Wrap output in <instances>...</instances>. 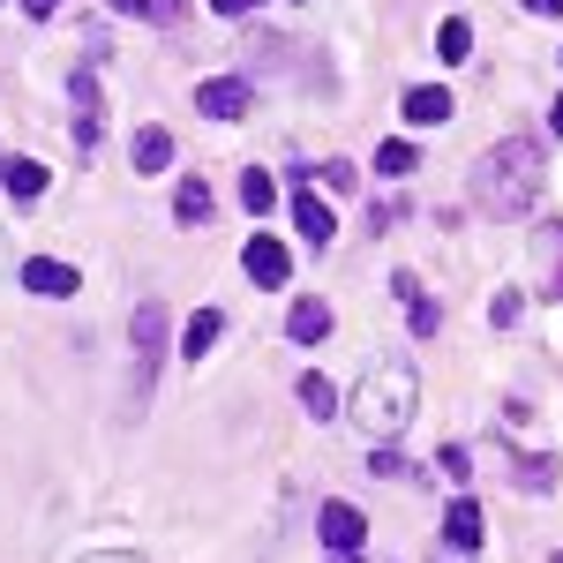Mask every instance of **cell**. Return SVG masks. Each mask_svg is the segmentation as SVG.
I'll return each instance as SVG.
<instances>
[{
	"instance_id": "26",
	"label": "cell",
	"mask_w": 563,
	"mask_h": 563,
	"mask_svg": "<svg viewBox=\"0 0 563 563\" xmlns=\"http://www.w3.org/2000/svg\"><path fill=\"white\" fill-rule=\"evenodd\" d=\"M376 481H413V466H406L398 451H376Z\"/></svg>"
},
{
	"instance_id": "6",
	"label": "cell",
	"mask_w": 563,
	"mask_h": 563,
	"mask_svg": "<svg viewBox=\"0 0 563 563\" xmlns=\"http://www.w3.org/2000/svg\"><path fill=\"white\" fill-rule=\"evenodd\" d=\"M390 294L406 301V316H413V331H421V339H435V331H443V308L421 294V278H413V271H398V278H390Z\"/></svg>"
},
{
	"instance_id": "29",
	"label": "cell",
	"mask_w": 563,
	"mask_h": 563,
	"mask_svg": "<svg viewBox=\"0 0 563 563\" xmlns=\"http://www.w3.org/2000/svg\"><path fill=\"white\" fill-rule=\"evenodd\" d=\"M526 8H533V15H563V0H526Z\"/></svg>"
},
{
	"instance_id": "5",
	"label": "cell",
	"mask_w": 563,
	"mask_h": 563,
	"mask_svg": "<svg viewBox=\"0 0 563 563\" xmlns=\"http://www.w3.org/2000/svg\"><path fill=\"white\" fill-rule=\"evenodd\" d=\"M15 278H23L31 294H53V301H68V294L84 286V278H76L68 263H53V256H31V263H15Z\"/></svg>"
},
{
	"instance_id": "2",
	"label": "cell",
	"mask_w": 563,
	"mask_h": 563,
	"mask_svg": "<svg viewBox=\"0 0 563 563\" xmlns=\"http://www.w3.org/2000/svg\"><path fill=\"white\" fill-rule=\"evenodd\" d=\"M413 406H421V384H413L406 361H376V368L361 376V390H353V421L368 435H398L413 421Z\"/></svg>"
},
{
	"instance_id": "23",
	"label": "cell",
	"mask_w": 563,
	"mask_h": 563,
	"mask_svg": "<svg viewBox=\"0 0 563 563\" xmlns=\"http://www.w3.org/2000/svg\"><path fill=\"white\" fill-rule=\"evenodd\" d=\"M526 316V294L519 286H511V294H496V301H488V323H496V331H511V323H519Z\"/></svg>"
},
{
	"instance_id": "10",
	"label": "cell",
	"mask_w": 563,
	"mask_h": 563,
	"mask_svg": "<svg viewBox=\"0 0 563 563\" xmlns=\"http://www.w3.org/2000/svg\"><path fill=\"white\" fill-rule=\"evenodd\" d=\"M45 180H53V174H45L38 158H0V188H8L15 203H38V196H45Z\"/></svg>"
},
{
	"instance_id": "9",
	"label": "cell",
	"mask_w": 563,
	"mask_h": 563,
	"mask_svg": "<svg viewBox=\"0 0 563 563\" xmlns=\"http://www.w3.org/2000/svg\"><path fill=\"white\" fill-rule=\"evenodd\" d=\"M294 225H301V241H316V249H331V241H339V225H331V203H323L316 188H301V196H294Z\"/></svg>"
},
{
	"instance_id": "24",
	"label": "cell",
	"mask_w": 563,
	"mask_h": 563,
	"mask_svg": "<svg viewBox=\"0 0 563 563\" xmlns=\"http://www.w3.org/2000/svg\"><path fill=\"white\" fill-rule=\"evenodd\" d=\"M308 180H316V188H331V196H353V188H361V180H353V166H346V158H331L323 174H308Z\"/></svg>"
},
{
	"instance_id": "35",
	"label": "cell",
	"mask_w": 563,
	"mask_h": 563,
	"mask_svg": "<svg viewBox=\"0 0 563 563\" xmlns=\"http://www.w3.org/2000/svg\"><path fill=\"white\" fill-rule=\"evenodd\" d=\"M556 563H563V556H556Z\"/></svg>"
},
{
	"instance_id": "34",
	"label": "cell",
	"mask_w": 563,
	"mask_h": 563,
	"mask_svg": "<svg viewBox=\"0 0 563 563\" xmlns=\"http://www.w3.org/2000/svg\"><path fill=\"white\" fill-rule=\"evenodd\" d=\"M549 129H556V135H563V98H556V113H549Z\"/></svg>"
},
{
	"instance_id": "30",
	"label": "cell",
	"mask_w": 563,
	"mask_h": 563,
	"mask_svg": "<svg viewBox=\"0 0 563 563\" xmlns=\"http://www.w3.org/2000/svg\"><path fill=\"white\" fill-rule=\"evenodd\" d=\"M0 271H15V249H8V225H0Z\"/></svg>"
},
{
	"instance_id": "12",
	"label": "cell",
	"mask_w": 563,
	"mask_h": 563,
	"mask_svg": "<svg viewBox=\"0 0 563 563\" xmlns=\"http://www.w3.org/2000/svg\"><path fill=\"white\" fill-rule=\"evenodd\" d=\"M129 331H135V353H143V376H151V368H158V346H166V308H158V301H143Z\"/></svg>"
},
{
	"instance_id": "25",
	"label": "cell",
	"mask_w": 563,
	"mask_h": 563,
	"mask_svg": "<svg viewBox=\"0 0 563 563\" xmlns=\"http://www.w3.org/2000/svg\"><path fill=\"white\" fill-rule=\"evenodd\" d=\"M98 135H106V113H76V143L98 151Z\"/></svg>"
},
{
	"instance_id": "4",
	"label": "cell",
	"mask_w": 563,
	"mask_h": 563,
	"mask_svg": "<svg viewBox=\"0 0 563 563\" xmlns=\"http://www.w3.org/2000/svg\"><path fill=\"white\" fill-rule=\"evenodd\" d=\"M241 263H249V278H256V286H286V278H294V249H286V241H271V233H256Z\"/></svg>"
},
{
	"instance_id": "32",
	"label": "cell",
	"mask_w": 563,
	"mask_h": 563,
	"mask_svg": "<svg viewBox=\"0 0 563 563\" xmlns=\"http://www.w3.org/2000/svg\"><path fill=\"white\" fill-rule=\"evenodd\" d=\"M556 241H563V233H556ZM549 294H556V301H563V256H556V286H549Z\"/></svg>"
},
{
	"instance_id": "11",
	"label": "cell",
	"mask_w": 563,
	"mask_h": 563,
	"mask_svg": "<svg viewBox=\"0 0 563 563\" xmlns=\"http://www.w3.org/2000/svg\"><path fill=\"white\" fill-rule=\"evenodd\" d=\"M323 541H331V549H361V541H368V519H361V511H353V504H323Z\"/></svg>"
},
{
	"instance_id": "18",
	"label": "cell",
	"mask_w": 563,
	"mask_h": 563,
	"mask_svg": "<svg viewBox=\"0 0 563 563\" xmlns=\"http://www.w3.org/2000/svg\"><path fill=\"white\" fill-rule=\"evenodd\" d=\"M121 15H143V23H180L188 15V0H113Z\"/></svg>"
},
{
	"instance_id": "33",
	"label": "cell",
	"mask_w": 563,
	"mask_h": 563,
	"mask_svg": "<svg viewBox=\"0 0 563 563\" xmlns=\"http://www.w3.org/2000/svg\"><path fill=\"white\" fill-rule=\"evenodd\" d=\"M331 563H361V556H353V549H331Z\"/></svg>"
},
{
	"instance_id": "21",
	"label": "cell",
	"mask_w": 563,
	"mask_h": 563,
	"mask_svg": "<svg viewBox=\"0 0 563 563\" xmlns=\"http://www.w3.org/2000/svg\"><path fill=\"white\" fill-rule=\"evenodd\" d=\"M435 53H443V60H466V53H474V23H459V15H451V23L435 31Z\"/></svg>"
},
{
	"instance_id": "7",
	"label": "cell",
	"mask_w": 563,
	"mask_h": 563,
	"mask_svg": "<svg viewBox=\"0 0 563 563\" xmlns=\"http://www.w3.org/2000/svg\"><path fill=\"white\" fill-rule=\"evenodd\" d=\"M398 113H406L413 129H443V121H451V90H443V84H413Z\"/></svg>"
},
{
	"instance_id": "8",
	"label": "cell",
	"mask_w": 563,
	"mask_h": 563,
	"mask_svg": "<svg viewBox=\"0 0 563 563\" xmlns=\"http://www.w3.org/2000/svg\"><path fill=\"white\" fill-rule=\"evenodd\" d=\"M443 541H451L459 556H474V549H481V504H474V496H451V511H443Z\"/></svg>"
},
{
	"instance_id": "19",
	"label": "cell",
	"mask_w": 563,
	"mask_h": 563,
	"mask_svg": "<svg viewBox=\"0 0 563 563\" xmlns=\"http://www.w3.org/2000/svg\"><path fill=\"white\" fill-rule=\"evenodd\" d=\"M413 166H421V151H413V143H398V135H384V151H376V174H413Z\"/></svg>"
},
{
	"instance_id": "14",
	"label": "cell",
	"mask_w": 563,
	"mask_h": 563,
	"mask_svg": "<svg viewBox=\"0 0 563 563\" xmlns=\"http://www.w3.org/2000/svg\"><path fill=\"white\" fill-rule=\"evenodd\" d=\"M286 339H294V346L331 339V301H294V316H286Z\"/></svg>"
},
{
	"instance_id": "31",
	"label": "cell",
	"mask_w": 563,
	"mask_h": 563,
	"mask_svg": "<svg viewBox=\"0 0 563 563\" xmlns=\"http://www.w3.org/2000/svg\"><path fill=\"white\" fill-rule=\"evenodd\" d=\"M23 8H31V15H53V8H60V0H23Z\"/></svg>"
},
{
	"instance_id": "28",
	"label": "cell",
	"mask_w": 563,
	"mask_h": 563,
	"mask_svg": "<svg viewBox=\"0 0 563 563\" xmlns=\"http://www.w3.org/2000/svg\"><path fill=\"white\" fill-rule=\"evenodd\" d=\"M84 563H143L135 549H98V556H84Z\"/></svg>"
},
{
	"instance_id": "3",
	"label": "cell",
	"mask_w": 563,
	"mask_h": 563,
	"mask_svg": "<svg viewBox=\"0 0 563 563\" xmlns=\"http://www.w3.org/2000/svg\"><path fill=\"white\" fill-rule=\"evenodd\" d=\"M196 106H203V121H249L256 90L241 84V76H211V84L196 90Z\"/></svg>"
},
{
	"instance_id": "22",
	"label": "cell",
	"mask_w": 563,
	"mask_h": 563,
	"mask_svg": "<svg viewBox=\"0 0 563 563\" xmlns=\"http://www.w3.org/2000/svg\"><path fill=\"white\" fill-rule=\"evenodd\" d=\"M511 474H519V488H533V496H549V488H556V459H519Z\"/></svg>"
},
{
	"instance_id": "20",
	"label": "cell",
	"mask_w": 563,
	"mask_h": 563,
	"mask_svg": "<svg viewBox=\"0 0 563 563\" xmlns=\"http://www.w3.org/2000/svg\"><path fill=\"white\" fill-rule=\"evenodd\" d=\"M301 406L316 413V421H331V413H339V390H331V376H301Z\"/></svg>"
},
{
	"instance_id": "16",
	"label": "cell",
	"mask_w": 563,
	"mask_h": 563,
	"mask_svg": "<svg viewBox=\"0 0 563 563\" xmlns=\"http://www.w3.org/2000/svg\"><path fill=\"white\" fill-rule=\"evenodd\" d=\"M174 218H180V225H203V218H211V188H203V180H180Z\"/></svg>"
},
{
	"instance_id": "1",
	"label": "cell",
	"mask_w": 563,
	"mask_h": 563,
	"mask_svg": "<svg viewBox=\"0 0 563 563\" xmlns=\"http://www.w3.org/2000/svg\"><path fill=\"white\" fill-rule=\"evenodd\" d=\"M541 180H549L541 143H533V135H504V143H488L474 158V211L511 225V218H526L541 203Z\"/></svg>"
},
{
	"instance_id": "13",
	"label": "cell",
	"mask_w": 563,
	"mask_h": 563,
	"mask_svg": "<svg viewBox=\"0 0 563 563\" xmlns=\"http://www.w3.org/2000/svg\"><path fill=\"white\" fill-rule=\"evenodd\" d=\"M218 331H225V316H218V308H196V316H188V331H180V361H211Z\"/></svg>"
},
{
	"instance_id": "27",
	"label": "cell",
	"mask_w": 563,
	"mask_h": 563,
	"mask_svg": "<svg viewBox=\"0 0 563 563\" xmlns=\"http://www.w3.org/2000/svg\"><path fill=\"white\" fill-rule=\"evenodd\" d=\"M211 8H218V15H256L263 0H211Z\"/></svg>"
},
{
	"instance_id": "15",
	"label": "cell",
	"mask_w": 563,
	"mask_h": 563,
	"mask_svg": "<svg viewBox=\"0 0 563 563\" xmlns=\"http://www.w3.org/2000/svg\"><path fill=\"white\" fill-rule=\"evenodd\" d=\"M135 174H166V166H174V135L166 129H135Z\"/></svg>"
},
{
	"instance_id": "17",
	"label": "cell",
	"mask_w": 563,
	"mask_h": 563,
	"mask_svg": "<svg viewBox=\"0 0 563 563\" xmlns=\"http://www.w3.org/2000/svg\"><path fill=\"white\" fill-rule=\"evenodd\" d=\"M271 203H278V180H271V174H263V166H256V174H241V211H271Z\"/></svg>"
}]
</instances>
